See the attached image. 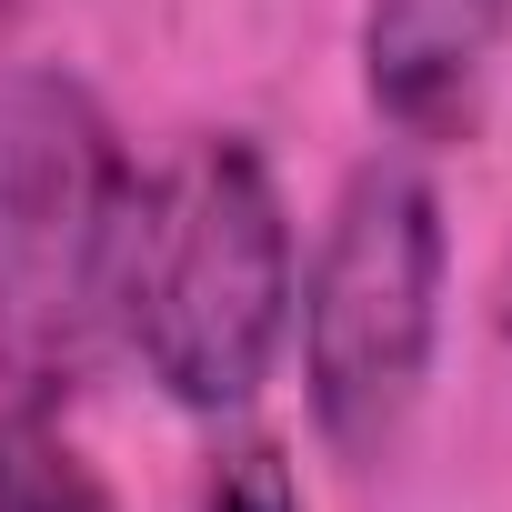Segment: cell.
<instances>
[{
	"label": "cell",
	"instance_id": "1",
	"mask_svg": "<svg viewBox=\"0 0 512 512\" xmlns=\"http://www.w3.org/2000/svg\"><path fill=\"white\" fill-rule=\"evenodd\" d=\"M141 161L101 91L61 61L0 71V382L11 402H71L121 352Z\"/></svg>",
	"mask_w": 512,
	"mask_h": 512
},
{
	"label": "cell",
	"instance_id": "2",
	"mask_svg": "<svg viewBox=\"0 0 512 512\" xmlns=\"http://www.w3.org/2000/svg\"><path fill=\"white\" fill-rule=\"evenodd\" d=\"M292 302H302V241L272 151L251 131H201L181 161L141 181L121 352L161 382L171 412L231 422L282 372Z\"/></svg>",
	"mask_w": 512,
	"mask_h": 512
},
{
	"label": "cell",
	"instance_id": "3",
	"mask_svg": "<svg viewBox=\"0 0 512 512\" xmlns=\"http://www.w3.org/2000/svg\"><path fill=\"white\" fill-rule=\"evenodd\" d=\"M442 272H452V231L432 171L412 151H372L332 191L292 302L302 402L342 472H382L412 442L442 362Z\"/></svg>",
	"mask_w": 512,
	"mask_h": 512
},
{
	"label": "cell",
	"instance_id": "4",
	"mask_svg": "<svg viewBox=\"0 0 512 512\" xmlns=\"http://www.w3.org/2000/svg\"><path fill=\"white\" fill-rule=\"evenodd\" d=\"M512 41V0H362V101L402 151H452L482 131L492 71Z\"/></svg>",
	"mask_w": 512,
	"mask_h": 512
},
{
	"label": "cell",
	"instance_id": "5",
	"mask_svg": "<svg viewBox=\"0 0 512 512\" xmlns=\"http://www.w3.org/2000/svg\"><path fill=\"white\" fill-rule=\"evenodd\" d=\"M0 512H121L71 452L61 402H0Z\"/></svg>",
	"mask_w": 512,
	"mask_h": 512
},
{
	"label": "cell",
	"instance_id": "6",
	"mask_svg": "<svg viewBox=\"0 0 512 512\" xmlns=\"http://www.w3.org/2000/svg\"><path fill=\"white\" fill-rule=\"evenodd\" d=\"M191 512H312V502H302V472H292V452L272 432H241V442H221L201 462Z\"/></svg>",
	"mask_w": 512,
	"mask_h": 512
},
{
	"label": "cell",
	"instance_id": "7",
	"mask_svg": "<svg viewBox=\"0 0 512 512\" xmlns=\"http://www.w3.org/2000/svg\"><path fill=\"white\" fill-rule=\"evenodd\" d=\"M502 332H512V262H502Z\"/></svg>",
	"mask_w": 512,
	"mask_h": 512
}]
</instances>
